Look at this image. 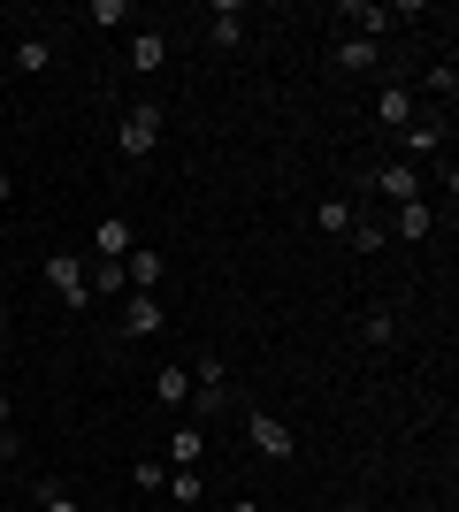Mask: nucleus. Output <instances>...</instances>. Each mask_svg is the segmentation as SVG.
Segmentation results:
<instances>
[{
	"mask_svg": "<svg viewBox=\"0 0 459 512\" xmlns=\"http://www.w3.org/2000/svg\"><path fill=\"white\" fill-rule=\"evenodd\" d=\"M115 146L131 153V161H146V153L161 146V100H138V107H123V130H115Z\"/></svg>",
	"mask_w": 459,
	"mask_h": 512,
	"instance_id": "f257e3e1",
	"label": "nucleus"
},
{
	"mask_svg": "<svg viewBox=\"0 0 459 512\" xmlns=\"http://www.w3.org/2000/svg\"><path fill=\"white\" fill-rule=\"evenodd\" d=\"M46 283H54V299L77 306V314L92 306V276H85V260H77V253H54V260H46Z\"/></svg>",
	"mask_w": 459,
	"mask_h": 512,
	"instance_id": "f03ea898",
	"label": "nucleus"
},
{
	"mask_svg": "<svg viewBox=\"0 0 459 512\" xmlns=\"http://www.w3.org/2000/svg\"><path fill=\"white\" fill-rule=\"evenodd\" d=\"M245 436H253V451H261V459H276V467H284V459H299V436H291L276 413H253V421H245Z\"/></svg>",
	"mask_w": 459,
	"mask_h": 512,
	"instance_id": "7ed1b4c3",
	"label": "nucleus"
},
{
	"mask_svg": "<svg viewBox=\"0 0 459 512\" xmlns=\"http://www.w3.org/2000/svg\"><path fill=\"white\" fill-rule=\"evenodd\" d=\"M161 329H169L161 299H153V291H131V306H123V337H161Z\"/></svg>",
	"mask_w": 459,
	"mask_h": 512,
	"instance_id": "20e7f679",
	"label": "nucleus"
},
{
	"mask_svg": "<svg viewBox=\"0 0 459 512\" xmlns=\"http://www.w3.org/2000/svg\"><path fill=\"white\" fill-rule=\"evenodd\" d=\"M406 123H414V92H406V85H383V100H375V130L398 138Z\"/></svg>",
	"mask_w": 459,
	"mask_h": 512,
	"instance_id": "39448f33",
	"label": "nucleus"
},
{
	"mask_svg": "<svg viewBox=\"0 0 459 512\" xmlns=\"http://www.w3.org/2000/svg\"><path fill=\"white\" fill-rule=\"evenodd\" d=\"M375 192L391 199V207H406V199H421V176H414V161H383V169H375Z\"/></svg>",
	"mask_w": 459,
	"mask_h": 512,
	"instance_id": "423d86ee",
	"label": "nucleus"
},
{
	"mask_svg": "<svg viewBox=\"0 0 459 512\" xmlns=\"http://www.w3.org/2000/svg\"><path fill=\"white\" fill-rule=\"evenodd\" d=\"M207 39L215 46H245V0H215V8H207Z\"/></svg>",
	"mask_w": 459,
	"mask_h": 512,
	"instance_id": "0eeeda50",
	"label": "nucleus"
},
{
	"mask_svg": "<svg viewBox=\"0 0 459 512\" xmlns=\"http://www.w3.org/2000/svg\"><path fill=\"white\" fill-rule=\"evenodd\" d=\"M161 276H169V260L153 253V245H131V260H123V283H131V291H161Z\"/></svg>",
	"mask_w": 459,
	"mask_h": 512,
	"instance_id": "6e6552de",
	"label": "nucleus"
},
{
	"mask_svg": "<svg viewBox=\"0 0 459 512\" xmlns=\"http://www.w3.org/2000/svg\"><path fill=\"white\" fill-rule=\"evenodd\" d=\"M337 16L352 23V39H375V46H383V31H391V8H375V0H345Z\"/></svg>",
	"mask_w": 459,
	"mask_h": 512,
	"instance_id": "1a4fd4ad",
	"label": "nucleus"
},
{
	"mask_svg": "<svg viewBox=\"0 0 459 512\" xmlns=\"http://www.w3.org/2000/svg\"><path fill=\"white\" fill-rule=\"evenodd\" d=\"M398 146H406V161H437V153H444V123H421V115H414V123L398 130Z\"/></svg>",
	"mask_w": 459,
	"mask_h": 512,
	"instance_id": "9d476101",
	"label": "nucleus"
},
{
	"mask_svg": "<svg viewBox=\"0 0 459 512\" xmlns=\"http://www.w3.org/2000/svg\"><path fill=\"white\" fill-rule=\"evenodd\" d=\"M337 69H345V77H368V69H383V46L345 31V39H337Z\"/></svg>",
	"mask_w": 459,
	"mask_h": 512,
	"instance_id": "9b49d317",
	"label": "nucleus"
},
{
	"mask_svg": "<svg viewBox=\"0 0 459 512\" xmlns=\"http://www.w3.org/2000/svg\"><path fill=\"white\" fill-rule=\"evenodd\" d=\"M92 253H100V260H131V222H123V214H108V222L92 230Z\"/></svg>",
	"mask_w": 459,
	"mask_h": 512,
	"instance_id": "f8f14e48",
	"label": "nucleus"
},
{
	"mask_svg": "<svg viewBox=\"0 0 459 512\" xmlns=\"http://www.w3.org/2000/svg\"><path fill=\"white\" fill-rule=\"evenodd\" d=\"M153 398H161V406H192V367H161V375H153Z\"/></svg>",
	"mask_w": 459,
	"mask_h": 512,
	"instance_id": "ddd939ff",
	"label": "nucleus"
},
{
	"mask_svg": "<svg viewBox=\"0 0 459 512\" xmlns=\"http://www.w3.org/2000/svg\"><path fill=\"white\" fill-rule=\"evenodd\" d=\"M161 62H169V39H161V31H138V39H131V69H138V77H153Z\"/></svg>",
	"mask_w": 459,
	"mask_h": 512,
	"instance_id": "4468645a",
	"label": "nucleus"
},
{
	"mask_svg": "<svg viewBox=\"0 0 459 512\" xmlns=\"http://www.w3.org/2000/svg\"><path fill=\"white\" fill-rule=\"evenodd\" d=\"M429 230H437V207H421V199H406V207H398V237H414V245H421Z\"/></svg>",
	"mask_w": 459,
	"mask_h": 512,
	"instance_id": "2eb2a0df",
	"label": "nucleus"
},
{
	"mask_svg": "<svg viewBox=\"0 0 459 512\" xmlns=\"http://www.w3.org/2000/svg\"><path fill=\"white\" fill-rule=\"evenodd\" d=\"M199 451H207V436H199V428L184 421V428L169 436V467H199Z\"/></svg>",
	"mask_w": 459,
	"mask_h": 512,
	"instance_id": "dca6fc26",
	"label": "nucleus"
},
{
	"mask_svg": "<svg viewBox=\"0 0 459 512\" xmlns=\"http://www.w3.org/2000/svg\"><path fill=\"white\" fill-rule=\"evenodd\" d=\"M360 337H368L375 352H391V344H398V314H391V306H375V314L360 321Z\"/></svg>",
	"mask_w": 459,
	"mask_h": 512,
	"instance_id": "f3484780",
	"label": "nucleus"
},
{
	"mask_svg": "<svg viewBox=\"0 0 459 512\" xmlns=\"http://www.w3.org/2000/svg\"><path fill=\"white\" fill-rule=\"evenodd\" d=\"M46 62H54V39H39V31H31V39H16V69H23V77H39Z\"/></svg>",
	"mask_w": 459,
	"mask_h": 512,
	"instance_id": "a211bd4d",
	"label": "nucleus"
},
{
	"mask_svg": "<svg viewBox=\"0 0 459 512\" xmlns=\"http://www.w3.org/2000/svg\"><path fill=\"white\" fill-rule=\"evenodd\" d=\"M92 276V299H115V291H131V283H123V260H100V268H85Z\"/></svg>",
	"mask_w": 459,
	"mask_h": 512,
	"instance_id": "6ab92c4d",
	"label": "nucleus"
},
{
	"mask_svg": "<svg viewBox=\"0 0 459 512\" xmlns=\"http://www.w3.org/2000/svg\"><path fill=\"white\" fill-rule=\"evenodd\" d=\"M352 222H360V214H352L345 199H322V237H345Z\"/></svg>",
	"mask_w": 459,
	"mask_h": 512,
	"instance_id": "aec40b11",
	"label": "nucleus"
},
{
	"mask_svg": "<svg viewBox=\"0 0 459 512\" xmlns=\"http://www.w3.org/2000/svg\"><path fill=\"white\" fill-rule=\"evenodd\" d=\"M161 490H169L176 505H199V467H176L169 482H161Z\"/></svg>",
	"mask_w": 459,
	"mask_h": 512,
	"instance_id": "412c9836",
	"label": "nucleus"
},
{
	"mask_svg": "<svg viewBox=\"0 0 459 512\" xmlns=\"http://www.w3.org/2000/svg\"><path fill=\"white\" fill-rule=\"evenodd\" d=\"M421 85H429V92H437L444 107H452V100H459V69H452V62H437L429 77H421Z\"/></svg>",
	"mask_w": 459,
	"mask_h": 512,
	"instance_id": "4be33fe9",
	"label": "nucleus"
},
{
	"mask_svg": "<svg viewBox=\"0 0 459 512\" xmlns=\"http://www.w3.org/2000/svg\"><path fill=\"white\" fill-rule=\"evenodd\" d=\"M345 245H352V253H383V222H352Z\"/></svg>",
	"mask_w": 459,
	"mask_h": 512,
	"instance_id": "5701e85b",
	"label": "nucleus"
},
{
	"mask_svg": "<svg viewBox=\"0 0 459 512\" xmlns=\"http://www.w3.org/2000/svg\"><path fill=\"white\" fill-rule=\"evenodd\" d=\"M85 16H92V23H131V0H92Z\"/></svg>",
	"mask_w": 459,
	"mask_h": 512,
	"instance_id": "b1692460",
	"label": "nucleus"
},
{
	"mask_svg": "<svg viewBox=\"0 0 459 512\" xmlns=\"http://www.w3.org/2000/svg\"><path fill=\"white\" fill-rule=\"evenodd\" d=\"M39 512H77V497H69L62 482H46V490H39Z\"/></svg>",
	"mask_w": 459,
	"mask_h": 512,
	"instance_id": "393cba45",
	"label": "nucleus"
},
{
	"mask_svg": "<svg viewBox=\"0 0 459 512\" xmlns=\"http://www.w3.org/2000/svg\"><path fill=\"white\" fill-rule=\"evenodd\" d=\"M8 428H16V406H8V390H0V444H8Z\"/></svg>",
	"mask_w": 459,
	"mask_h": 512,
	"instance_id": "a878e982",
	"label": "nucleus"
},
{
	"mask_svg": "<svg viewBox=\"0 0 459 512\" xmlns=\"http://www.w3.org/2000/svg\"><path fill=\"white\" fill-rule=\"evenodd\" d=\"M230 512H261V505H253V497H238V505H230Z\"/></svg>",
	"mask_w": 459,
	"mask_h": 512,
	"instance_id": "bb28decb",
	"label": "nucleus"
},
{
	"mask_svg": "<svg viewBox=\"0 0 459 512\" xmlns=\"http://www.w3.org/2000/svg\"><path fill=\"white\" fill-rule=\"evenodd\" d=\"M0 337H8V299H0Z\"/></svg>",
	"mask_w": 459,
	"mask_h": 512,
	"instance_id": "cd10ccee",
	"label": "nucleus"
}]
</instances>
